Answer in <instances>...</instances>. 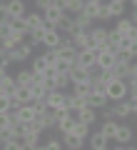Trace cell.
<instances>
[{
    "label": "cell",
    "instance_id": "obj_1",
    "mask_svg": "<svg viewBox=\"0 0 137 150\" xmlns=\"http://www.w3.org/2000/svg\"><path fill=\"white\" fill-rule=\"evenodd\" d=\"M105 93H107V98H110V103H120V100H127L130 85H127V80H122V78H112V80L107 83Z\"/></svg>",
    "mask_w": 137,
    "mask_h": 150
},
{
    "label": "cell",
    "instance_id": "obj_2",
    "mask_svg": "<svg viewBox=\"0 0 137 150\" xmlns=\"http://www.w3.org/2000/svg\"><path fill=\"white\" fill-rule=\"evenodd\" d=\"M45 105H48V110L53 112H67V93L65 90H50L48 98H45Z\"/></svg>",
    "mask_w": 137,
    "mask_h": 150
},
{
    "label": "cell",
    "instance_id": "obj_3",
    "mask_svg": "<svg viewBox=\"0 0 137 150\" xmlns=\"http://www.w3.org/2000/svg\"><path fill=\"white\" fill-rule=\"evenodd\" d=\"M63 40H65V35L58 30V28H53V25L45 28V35H42V45H45V50H58L60 45H63Z\"/></svg>",
    "mask_w": 137,
    "mask_h": 150
},
{
    "label": "cell",
    "instance_id": "obj_4",
    "mask_svg": "<svg viewBox=\"0 0 137 150\" xmlns=\"http://www.w3.org/2000/svg\"><path fill=\"white\" fill-rule=\"evenodd\" d=\"M97 55H100V48H97V50H92V48H82V50H77V63H75V65H80V68H87V70H95V65H97Z\"/></svg>",
    "mask_w": 137,
    "mask_h": 150
},
{
    "label": "cell",
    "instance_id": "obj_5",
    "mask_svg": "<svg viewBox=\"0 0 137 150\" xmlns=\"http://www.w3.org/2000/svg\"><path fill=\"white\" fill-rule=\"evenodd\" d=\"M125 10L127 5L125 3H117V0H107L105 8H102V20H112V18H125Z\"/></svg>",
    "mask_w": 137,
    "mask_h": 150
},
{
    "label": "cell",
    "instance_id": "obj_6",
    "mask_svg": "<svg viewBox=\"0 0 137 150\" xmlns=\"http://www.w3.org/2000/svg\"><path fill=\"white\" fill-rule=\"evenodd\" d=\"M10 112H13V118H15L20 125H27V123H35L37 120V110L32 108V103L30 105H20L18 110H10Z\"/></svg>",
    "mask_w": 137,
    "mask_h": 150
},
{
    "label": "cell",
    "instance_id": "obj_7",
    "mask_svg": "<svg viewBox=\"0 0 137 150\" xmlns=\"http://www.w3.org/2000/svg\"><path fill=\"white\" fill-rule=\"evenodd\" d=\"M75 123H77V118H75V112H60V115H58V128H55V130H58V133L60 135H67V133H72V130H75Z\"/></svg>",
    "mask_w": 137,
    "mask_h": 150
},
{
    "label": "cell",
    "instance_id": "obj_8",
    "mask_svg": "<svg viewBox=\"0 0 137 150\" xmlns=\"http://www.w3.org/2000/svg\"><path fill=\"white\" fill-rule=\"evenodd\" d=\"M102 8H105V0H85L82 15H87L90 20H102Z\"/></svg>",
    "mask_w": 137,
    "mask_h": 150
},
{
    "label": "cell",
    "instance_id": "obj_9",
    "mask_svg": "<svg viewBox=\"0 0 137 150\" xmlns=\"http://www.w3.org/2000/svg\"><path fill=\"white\" fill-rule=\"evenodd\" d=\"M87 105L95 108V110H105V108H110V98H107L105 90H95L92 88V93L87 95Z\"/></svg>",
    "mask_w": 137,
    "mask_h": 150
},
{
    "label": "cell",
    "instance_id": "obj_10",
    "mask_svg": "<svg viewBox=\"0 0 137 150\" xmlns=\"http://www.w3.org/2000/svg\"><path fill=\"white\" fill-rule=\"evenodd\" d=\"M110 112L115 120H127L132 118V103L130 100H120V103H112L110 105Z\"/></svg>",
    "mask_w": 137,
    "mask_h": 150
},
{
    "label": "cell",
    "instance_id": "obj_11",
    "mask_svg": "<svg viewBox=\"0 0 137 150\" xmlns=\"http://www.w3.org/2000/svg\"><path fill=\"white\" fill-rule=\"evenodd\" d=\"M58 58L60 60H67V63H77V48H75L72 43H70V38L65 35V40H63V45L58 48Z\"/></svg>",
    "mask_w": 137,
    "mask_h": 150
},
{
    "label": "cell",
    "instance_id": "obj_12",
    "mask_svg": "<svg viewBox=\"0 0 137 150\" xmlns=\"http://www.w3.org/2000/svg\"><path fill=\"white\" fill-rule=\"evenodd\" d=\"M25 25H27V30H45V28H48V23H45L42 13L32 10V13H25Z\"/></svg>",
    "mask_w": 137,
    "mask_h": 150
},
{
    "label": "cell",
    "instance_id": "obj_13",
    "mask_svg": "<svg viewBox=\"0 0 137 150\" xmlns=\"http://www.w3.org/2000/svg\"><path fill=\"white\" fill-rule=\"evenodd\" d=\"M70 112H72V110H70ZM97 112H100V110H95V108L85 105L82 110H77V112H75V118H77L80 123H85V125H90V128H92V125L97 123Z\"/></svg>",
    "mask_w": 137,
    "mask_h": 150
},
{
    "label": "cell",
    "instance_id": "obj_14",
    "mask_svg": "<svg viewBox=\"0 0 137 150\" xmlns=\"http://www.w3.org/2000/svg\"><path fill=\"white\" fill-rule=\"evenodd\" d=\"M30 55H32V45L30 43H22V45H18L13 53H8V58H10L13 63H25Z\"/></svg>",
    "mask_w": 137,
    "mask_h": 150
},
{
    "label": "cell",
    "instance_id": "obj_15",
    "mask_svg": "<svg viewBox=\"0 0 137 150\" xmlns=\"http://www.w3.org/2000/svg\"><path fill=\"white\" fill-rule=\"evenodd\" d=\"M92 70H87V68H80V65H75L72 70H70V80H72V85L75 83H92Z\"/></svg>",
    "mask_w": 137,
    "mask_h": 150
},
{
    "label": "cell",
    "instance_id": "obj_16",
    "mask_svg": "<svg viewBox=\"0 0 137 150\" xmlns=\"http://www.w3.org/2000/svg\"><path fill=\"white\" fill-rule=\"evenodd\" d=\"M87 145H90V150H110V140H107L100 130H97V133H90Z\"/></svg>",
    "mask_w": 137,
    "mask_h": 150
},
{
    "label": "cell",
    "instance_id": "obj_17",
    "mask_svg": "<svg viewBox=\"0 0 137 150\" xmlns=\"http://www.w3.org/2000/svg\"><path fill=\"white\" fill-rule=\"evenodd\" d=\"M95 68L97 70H115V53H112V50H100Z\"/></svg>",
    "mask_w": 137,
    "mask_h": 150
},
{
    "label": "cell",
    "instance_id": "obj_18",
    "mask_svg": "<svg viewBox=\"0 0 137 150\" xmlns=\"http://www.w3.org/2000/svg\"><path fill=\"white\" fill-rule=\"evenodd\" d=\"M37 128L45 133V130H50V128H58V112H53V110H48L45 115H37Z\"/></svg>",
    "mask_w": 137,
    "mask_h": 150
},
{
    "label": "cell",
    "instance_id": "obj_19",
    "mask_svg": "<svg viewBox=\"0 0 137 150\" xmlns=\"http://www.w3.org/2000/svg\"><path fill=\"white\" fill-rule=\"evenodd\" d=\"M132 138H135V130H132L127 123H120V128H117V138H115V143H117V145H130V143H132Z\"/></svg>",
    "mask_w": 137,
    "mask_h": 150
},
{
    "label": "cell",
    "instance_id": "obj_20",
    "mask_svg": "<svg viewBox=\"0 0 137 150\" xmlns=\"http://www.w3.org/2000/svg\"><path fill=\"white\" fill-rule=\"evenodd\" d=\"M85 143H87V140L80 138V135H75V133L63 135V145H65L67 150H85Z\"/></svg>",
    "mask_w": 137,
    "mask_h": 150
},
{
    "label": "cell",
    "instance_id": "obj_21",
    "mask_svg": "<svg viewBox=\"0 0 137 150\" xmlns=\"http://www.w3.org/2000/svg\"><path fill=\"white\" fill-rule=\"evenodd\" d=\"M5 8H8V15L10 18H22L27 13L25 0H10V3H5Z\"/></svg>",
    "mask_w": 137,
    "mask_h": 150
},
{
    "label": "cell",
    "instance_id": "obj_22",
    "mask_svg": "<svg viewBox=\"0 0 137 150\" xmlns=\"http://www.w3.org/2000/svg\"><path fill=\"white\" fill-rule=\"evenodd\" d=\"M117 128H120V123H117L115 118H110V120H102V125H100V133L105 135L107 140H115V138H117Z\"/></svg>",
    "mask_w": 137,
    "mask_h": 150
},
{
    "label": "cell",
    "instance_id": "obj_23",
    "mask_svg": "<svg viewBox=\"0 0 137 150\" xmlns=\"http://www.w3.org/2000/svg\"><path fill=\"white\" fill-rule=\"evenodd\" d=\"M65 15V10H60V8L58 5H50L48 8V10H45V13H42V18H45V23H48V25H58V23H60V18H63Z\"/></svg>",
    "mask_w": 137,
    "mask_h": 150
},
{
    "label": "cell",
    "instance_id": "obj_24",
    "mask_svg": "<svg viewBox=\"0 0 137 150\" xmlns=\"http://www.w3.org/2000/svg\"><path fill=\"white\" fill-rule=\"evenodd\" d=\"M87 33H90V30H80V28H75V30L70 33L67 38H70V43H72L77 50H82L85 43H87Z\"/></svg>",
    "mask_w": 137,
    "mask_h": 150
},
{
    "label": "cell",
    "instance_id": "obj_25",
    "mask_svg": "<svg viewBox=\"0 0 137 150\" xmlns=\"http://www.w3.org/2000/svg\"><path fill=\"white\" fill-rule=\"evenodd\" d=\"M85 105H87V98H82V95H75V93H67V110L77 112V110H82Z\"/></svg>",
    "mask_w": 137,
    "mask_h": 150
},
{
    "label": "cell",
    "instance_id": "obj_26",
    "mask_svg": "<svg viewBox=\"0 0 137 150\" xmlns=\"http://www.w3.org/2000/svg\"><path fill=\"white\" fill-rule=\"evenodd\" d=\"M55 28H58V30L63 33V35H70V33L75 30V18L70 15V13H65V15L60 18V23H58V25H55Z\"/></svg>",
    "mask_w": 137,
    "mask_h": 150
},
{
    "label": "cell",
    "instance_id": "obj_27",
    "mask_svg": "<svg viewBox=\"0 0 137 150\" xmlns=\"http://www.w3.org/2000/svg\"><path fill=\"white\" fill-rule=\"evenodd\" d=\"M0 85H3V95H15L18 93V80H15V75H5L3 80H0Z\"/></svg>",
    "mask_w": 137,
    "mask_h": 150
},
{
    "label": "cell",
    "instance_id": "obj_28",
    "mask_svg": "<svg viewBox=\"0 0 137 150\" xmlns=\"http://www.w3.org/2000/svg\"><path fill=\"white\" fill-rule=\"evenodd\" d=\"M132 28H135V23H132L130 18H117L115 20V30L120 33V35H130Z\"/></svg>",
    "mask_w": 137,
    "mask_h": 150
},
{
    "label": "cell",
    "instance_id": "obj_29",
    "mask_svg": "<svg viewBox=\"0 0 137 150\" xmlns=\"http://www.w3.org/2000/svg\"><path fill=\"white\" fill-rule=\"evenodd\" d=\"M67 88H72L70 73H58V75H55V90H65V93H67Z\"/></svg>",
    "mask_w": 137,
    "mask_h": 150
},
{
    "label": "cell",
    "instance_id": "obj_30",
    "mask_svg": "<svg viewBox=\"0 0 137 150\" xmlns=\"http://www.w3.org/2000/svg\"><path fill=\"white\" fill-rule=\"evenodd\" d=\"M72 18H75V28H80V30H92V28H95V20H90L82 13H77V15H72Z\"/></svg>",
    "mask_w": 137,
    "mask_h": 150
},
{
    "label": "cell",
    "instance_id": "obj_31",
    "mask_svg": "<svg viewBox=\"0 0 137 150\" xmlns=\"http://www.w3.org/2000/svg\"><path fill=\"white\" fill-rule=\"evenodd\" d=\"M132 48H135V40H132L130 35H122V38H120V43H117V53H127V55H132Z\"/></svg>",
    "mask_w": 137,
    "mask_h": 150
},
{
    "label": "cell",
    "instance_id": "obj_32",
    "mask_svg": "<svg viewBox=\"0 0 137 150\" xmlns=\"http://www.w3.org/2000/svg\"><path fill=\"white\" fill-rule=\"evenodd\" d=\"M30 70H32L35 75H45V70H48V63H45V58H42V55H35V58H32Z\"/></svg>",
    "mask_w": 137,
    "mask_h": 150
},
{
    "label": "cell",
    "instance_id": "obj_33",
    "mask_svg": "<svg viewBox=\"0 0 137 150\" xmlns=\"http://www.w3.org/2000/svg\"><path fill=\"white\" fill-rule=\"evenodd\" d=\"M90 35L97 40V45H105L107 43V28H102V25H95L92 30H90Z\"/></svg>",
    "mask_w": 137,
    "mask_h": 150
},
{
    "label": "cell",
    "instance_id": "obj_34",
    "mask_svg": "<svg viewBox=\"0 0 137 150\" xmlns=\"http://www.w3.org/2000/svg\"><path fill=\"white\" fill-rule=\"evenodd\" d=\"M70 93H75V95H82V98H87L90 93H92V83H75Z\"/></svg>",
    "mask_w": 137,
    "mask_h": 150
},
{
    "label": "cell",
    "instance_id": "obj_35",
    "mask_svg": "<svg viewBox=\"0 0 137 150\" xmlns=\"http://www.w3.org/2000/svg\"><path fill=\"white\" fill-rule=\"evenodd\" d=\"M32 70H18V75H15V80H18V85H32Z\"/></svg>",
    "mask_w": 137,
    "mask_h": 150
},
{
    "label": "cell",
    "instance_id": "obj_36",
    "mask_svg": "<svg viewBox=\"0 0 137 150\" xmlns=\"http://www.w3.org/2000/svg\"><path fill=\"white\" fill-rule=\"evenodd\" d=\"M32 98H35V100H45V98H48V85H35V83H32Z\"/></svg>",
    "mask_w": 137,
    "mask_h": 150
},
{
    "label": "cell",
    "instance_id": "obj_37",
    "mask_svg": "<svg viewBox=\"0 0 137 150\" xmlns=\"http://www.w3.org/2000/svg\"><path fill=\"white\" fill-rule=\"evenodd\" d=\"M40 135H42V130H32V133L22 135V140H25L27 145H40Z\"/></svg>",
    "mask_w": 137,
    "mask_h": 150
},
{
    "label": "cell",
    "instance_id": "obj_38",
    "mask_svg": "<svg viewBox=\"0 0 137 150\" xmlns=\"http://www.w3.org/2000/svg\"><path fill=\"white\" fill-rule=\"evenodd\" d=\"M42 58H45V63H48V68H58V50H45Z\"/></svg>",
    "mask_w": 137,
    "mask_h": 150
},
{
    "label": "cell",
    "instance_id": "obj_39",
    "mask_svg": "<svg viewBox=\"0 0 137 150\" xmlns=\"http://www.w3.org/2000/svg\"><path fill=\"white\" fill-rule=\"evenodd\" d=\"M82 8H85V0H70V3H67V13H70V15L82 13Z\"/></svg>",
    "mask_w": 137,
    "mask_h": 150
},
{
    "label": "cell",
    "instance_id": "obj_40",
    "mask_svg": "<svg viewBox=\"0 0 137 150\" xmlns=\"http://www.w3.org/2000/svg\"><path fill=\"white\" fill-rule=\"evenodd\" d=\"M27 35H30V40H27V43L35 48V45H42V35H45V30H30Z\"/></svg>",
    "mask_w": 137,
    "mask_h": 150
},
{
    "label": "cell",
    "instance_id": "obj_41",
    "mask_svg": "<svg viewBox=\"0 0 137 150\" xmlns=\"http://www.w3.org/2000/svg\"><path fill=\"white\" fill-rule=\"evenodd\" d=\"M13 123H15V118H13V112H10V110H8V112H0V130L10 128Z\"/></svg>",
    "mask_w": 137,
    "mask_h": 150
},
{
    "label": "cell",
    "instance_id": "obj_42",
    "mask_svg": "<svg viewBox=\"0 0 137 150\" xmlns=\"http://www.w3.org/2000/svg\"><path fill=\"white\" fill-rule=\"evenodd\" d=\"M72 133L87 140V138H90V125H85V123H80V120H77V123H75V130H72Z\"/></svg>",
    "mask_w": 137,
    "mask_h": 150
},
{
    "label": "cell",
    "instance_id": "obj_43",
    "mask_svg": "<svg viewBox=\"0 0 137 150\" xmlns=\"http://www.w3.org/2000/svg\"><path fill=\"white\" fill-rule=\"evenodd\" d=\"M42 148L45 150H65V145H63V138H50Z\"/></svg>",
    "mask_w": 137,
    "mask_h": 150
},
{
    "label": "cell",
    "instance_id": "obj_44",
    "mask_svg": "<svg viewBox=\"0 0 137 150\" xmlns=\"http://www.w3.org/2000/svg\"><path fill=\"white\" fill-rule=\"evenodd\" d=\"M20 145H22V138H13V140L0 145V150H20Z\"/></svg>",
    "mask_w": 137,
    "mask_h": 150
},
{
    "label": "cell",
    "instance_id": "obj_45",
    "mask_svg": "<svg viewBox=\"0 0 137 150\" xmlns=\"http://www.w3.org/2000/svg\"><path fill=\"white\" fill-rule=\"evenodd\" d=\"M13 108V98L10 95H0V112H8Z\"/></svg>",
    "mask_w": 137,
    "mask_h": 150
},
{
    "label": "cell",
    "instance_id": "obj_46",
    "mask_svg": "<svg viewBox=\"0 0 137 150\" xmlns=\"http://www.w3.org/2000/svg\"><path fill=\"white\" fill-rule=\"evenodd\" d=\"M50 5H53V0H35V10L37 13H45Z\"/></svg>",
    "mask_w": 137,
    "mask_h": 150
},
{
    "label": "cell",
    "instance_id": "obj_47",
    "mask_svg": "<svg viewBox=\"0 0 137 150\" xmlns=\"http://www.w3.org/2000/svg\"><path fill=\"white\" fill-rule=\"evenodd\" d=\"M120 38H122V35L115 30V28H110V30H107V40H110L112 45H117V43H120Z\"/></svg>",
    "mask_w": 137,
    "mask_h": 150
},
{
    "label": "cell",
    "instance_id": "obj_48",
    "mask_svg": "<svg viewBox=\"0 0 137 150\" xmlns=\"http://www.w3.org/2000/svg\"><path fill=\"white\" fill-rule=\"evenodd\" d=\"M67 3L70 0H53V5H58L60 10H65V13H67Z\"/></svg>",
    "mask_w": 137,
    "mask_h": 150
},
{
    "label": "cell",
    "instance_id": "obj_49",
    "mask_svg": "<svg viewBox=\"0 0 137 150\" xmlns=\"http://www.w3.org/2000/svg\"><path fill=\"white\" fill-rule=\"evenodd\" d=\"M10 65H13V60L8 58V55H5V58H0V68H5V70H8Z\"/></svg>",
    "mask_w": 137,
    "mask_h": 150
},
{
    "label": "cell",
    "instance_id": "obj_50",
    "mask_svg": "<svg viewBox=\"0 0 137 150\" xmlns=\"http://www.w3.org/2000/svg\"><path fill=\"white\" fill-rule=\"evenodd\" d=\"M35 148H37V145H27L25 140H22V145H20V150H35Z\"/></svg>",
    "mask_w": 137,
    "mask_h": 150
},
{
    "label": "cell",
    "instance_id": "obj_51",
    "mask_svg": "<svg viewBox=\"0 0 137 150\" xmlns=\"http://www.w3.org/2000/svg\"><path fill=\"white\" fill-rule=\"evenodd\" d=\"M130 20H132V23L137 25V8H132V15H130Z\"/></svg>",
    "mask_w": 137,
    "mask_h": 150
},
{
    "label": "cell",
    "instance_id": "obj_52",
    "mask_svg": "<svg viewBox=\"0 0 137 150\" xmlns=\"http://www.w3.org/2000/svg\"><path fill=\"white\" fill-rule=\"evenodd\" d=\"M130 38H132V40H135V43H137V25L132 28V33H130Z\"/></svg>",
    "mask_w": 137,
    "mask_h": 150
},
{
    "label": "cell",
    "instance_id": "obj_53",
    "mask_svg": "<svg viewBox=\"0 0 137 150\" xmlns=\"http://www.w3.org/2000/svg\"><path fill=\"white\" fill-rule=\"evenodd\" d=\"M5 75H8V70H5V68H0V80H3Z\"/></svg>",
    "mask_w": 137,
    "mask_h": 150
},
{
    "label": "cell",
    "instance_id": "obj_54",
    "mask_svg": "<svg viewBox=\"0 0 137 150\" xmlns=\"http://www.w3.org/2000/svg\"><path fill=\"white\" fill-rule=\"evenodd\" d=\"M127 145H115V148H110V150H125Z\"/></svg>",
    "mask_w": 137,
    "mask_h": 150
},
{
    "label": "cell",
    "instance_id": "obj_55",
    "mask_svg": "<svg viewBox=\"0 0 137 150\" xmlns=\"http://www.w3.org/2000/svg\"><path fill=\"white\" fill-rule=\"evenodd\" d=\"M5 55H8V53H5V48H3V45H0V58H5Z\"/></svg>",
    "mask_w": 137,
    "mask_h": 150
},
{
    "label": "cell",
    "instance_id": "obj_56",
    "mask_svg": "<svg viewBox=\"0 0 137 150\" xmlns=\"http://www.w3.org/2000/svg\"><path fill=\"white\" fill-rule=\"evenodd\" d=\"M132 118H137V105H132Z\"/></svg>",
    "mask_w": 137,
    "mask_h": 150
},
{
    "label": "cell",
    "instance_id": "obj_57",
    "mask_svg": "<svg viewBox=\"0 0 137 150\" xmlns=\"http://www.w3.org/2000/svg\"><path fill=\"white\" fill-rule=\"evenodd\" d=\"M132 58H137V43H135V48H132Z\"/></svg>",
    "mask_w": 137,
    "mask_h": 150
},
{
    "label": "cell",
    "instance_id": "obj_58",
    "mask_svg": "<svg viewBox=\"0 0 137 150\" xmlns=\"http://www.w3.org/2000/svg\"><path fill=\"white\" fill-rule=\"evenodd\" d=\"M130 5H132V8H137V0H130Z\"/></svg>",
    "mask_w": 137,
    "mask_h": 150
},
{
    "label": "cell",
    "instance_id": "obj_59",
    "mask_svg": "<svg viewBox=\"0 0 137 150\" xmlns=\"http://www.w3.org/2000/svg\"><path fill=\"white\" fill-rule=\"evenodd\" d=\"M125 150H137V148H132V145H127V148H125Z\"/></svg>",
    "mask_w": 137,
    "mask_h": 150
},
{
    "label": "cell",
    "instance_id": "obj_60",
    "mask_svg": "<svg viewBox=\"0 0 137 150\" xmlns=\"http://www.w3.org/2000/svg\"><path fill=\"white\" fill-rule=\"evenodd\" d=\"M5 3H10V0H0V5H5Z\"/></svg>",
    "mask_w": 137,
    "mask_h": 150
},
{
    "label": "cell",
    "instance_id": "obj_61",
    "mask_svg": "<svg viewBox=\"0 0 137 150\" xmlns=\"http://www.w3.org/2000/svg\"><path fill=\"white\" fill-rule=\"evenodd\" d=\"M117 3H125V5H127V3H130V0H117Z\"/></svg>",
    "mask_w": 137,
    "mask_h": 150
},
{
    "label": "cell",
    "instance_id": "obj_62",
    "mask_svg": "<svg viewBox=\"0 0 137 150\" xmlns=\"http://www.w3.org/2000/svg\"><path fill=\"white\" fill-rule=\"evenodd\" d=\"M65 150H67V148H65Z\"/></svg>",
    "mask_w": 137,
    "mask_h": 150
}]
</instances>
